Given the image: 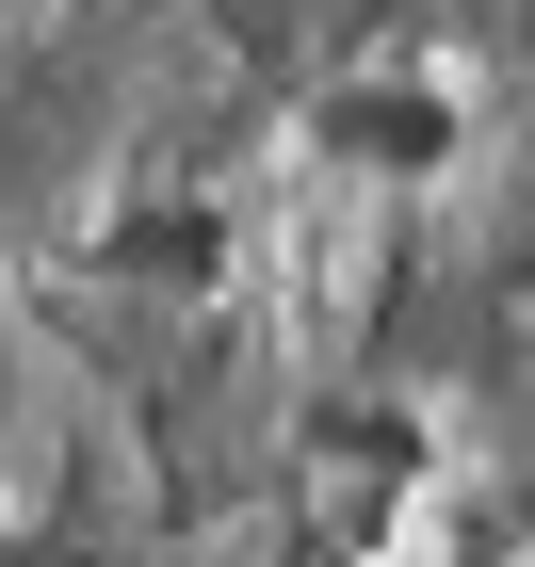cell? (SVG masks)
I'll return each instance as SVG.
<instances>
[{
  "mask_svg": "<svg viewBox=\"0 0 535 567\" xmlns=\"http://www.w3.org/2000/svg\"><path fill=\"white\" fill-rule=\"evenodd\" d=\"M309 486H325V519H357V486H373V519H390L405 437H390V422H373V437H357V422H309Z\"/></svg>",
  "mask_w": 535,
  "mask_h": 567,
  "instance_id": "obj_2",
  "label": "cell"
},
{
  "mask_svg": "<svg viewBox=\"0 0 535 567\" xmlns=\"http://www.w3.org/2000/svg\"><path fill=\"white\" fill-rule=\"evenodd\" d=\"M309 146H325L341 178H422V163L454 146V97L405 82V65H390V82H325V97H309Z\"/></svg>",
  "mask_w": 535,
  "mask_h": 567,
  "instance_id": "obj_1",
  "label": "cell"
}]
</instances>
